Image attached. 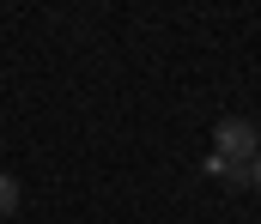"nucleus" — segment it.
Segmentation results:
<instances>
[{
	"label": "nucleus",
	"instance_id": "nucleus-1",
	"mask_svg": "<svg viewBox=\"0 0 261 224\" xmlns=\"http://www.w3.org/2000/svg\"><path fill=\"white\" fill-rule=\"evenodd\" d=\"M261 151V134L249 115H225L219 127H213V157H225V164H255Z\"/></svg>",
	"mask_w": 261,
	"mask_h": 224
},
{
	"label": "nucleus",
	"instance_id": "nucleus-2",
	"mask_svg": "<svg viewBox=\"0 0 261 224\" xmlns=\"http://www.w3.org/2000/svg\"><path fill=\"white\" fill-rule=\"evenodd\" d=\"M206 176L231 182V188H249V164H225V157H206Z\"/></svg>",
	"mask_w": 261,
	"mask_h": 224
},
{
	"label": "nucleus",
	"instance_id": "nucleus-3",
	"mask_svg": "<svg viewBox=\"0 0 261 224\" xmlns=\"http://www.w3.org/2000/svg\"><path fill=\"white\" fill-rule=\"evenodd\" d=\"M18 200H24L18 176H6V170H0V218H12V212H18Z\"/></svg>",
	"mask_w": 261,
	"mask_h": 224
},
{
	"label": "nucleus",
	"instance_id": "nucleus-4",
	"mask_svg": "<svg viewBox=\"0 0 261 224\" xmlns=\"http://www.w3.org/2000/svg\"><path fill=\"white\" fill-rule=\"evenodd\" d=\"M249 188L261 194V151H255V164H249Z\"/></svg>",
	"mask_w": 261,
	"mask_h": 224
}]
</instances>
